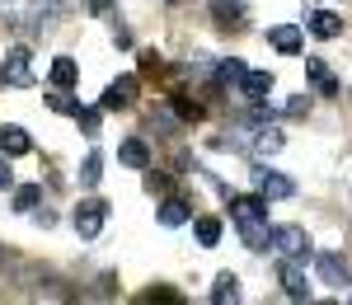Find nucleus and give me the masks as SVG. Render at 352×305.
I'll return each instance as SVG.
<instances>
[{"label":"nucleus","mask_w":352,"mask_h":305,"mask_svg":"<svg viewBox=\"0 0 352 305\" xmlns=\"http://www.w3.org/2000/svg\"><path fill=\"white\" fill-rule=\"evenodd\" d=\"M305 76H310V80L320 84V89H324L329 99H333V94H338V80H333V76H329L324 56H305Z\"/></svg>","instance_id":"f3484780"},{"label":"nucleus","mask_w":352,"mask_h":305,"mask_svg":"<svg viewBox=\"0 0 352 305\" xmlns=\"http://www.w3.org/2000/svg\"><path fill=\"white\" fill-rule=\"evenodd\" d=\"M282 113H287V117H305V113H310V99H305V94H292Z\"/></svg>","instance_id":"bb28decb"},{"label":"nucleus","mask_w":352,"mask_h":305,"mask_svg":"<svg viewBox=\"0 0 352 305\" xmlns=\"http://www.w3.org/2000/svg\"><path fill=\"white\" fill-rule=\"evenodd\" d=\"M5 268H10V253H5V249H0V273H5Z\"/></svg>","instance_id":"473e14b6"},{"label":"nucleus","mask_w":352,"mask_h":305,"mask_svg":"<svg viewBox=\"0 0 352 305\" xmlns=\"http://www.w3.org/2000/svg\"><path fill=\"white\" fill-rule=\"evenodd\" d=\"M47 109H52V113H66V117H76V113H80V104H76L66 89H52V94H47Z\"/></svg>","instance_id":"393cba45"},{"label":"nucleus","mask_w":352,"mask_h":305,"mask_svg":"<svg viewBox=\"0 0 352 305\" xmlns=\"http://www.w3.org/2000/svg\"><path fill=\"white\" fill-rule=\"evenodd\" d=\"M240 240H244V249L263 253V249L272 245V230H268V221H249V225H240Z\"/></svg>","instance_id":"2eb2a0df"},{"label":"nucleus","mask_w":352,"mask_h":305,"mask_svg":"<svg viewBox=\"0 0 352 305\" xmlns=\"http://www.w3.org/2000/svg\"><path fill=\"white\" fill-rule=\"evenodd\" d=\"M47 76H52V84H56V89H71V84L80 80V66H76L71 56H56V61H52V71H47Z\"/></svg>","instance_id":"6ab92c4d"},{"label":"nucleus","mask_w":352,"mask_h":305,"mask_svg":"<svg viewBox=\"0 0 352 305\" xmlns=\"http://www.w3.org/2000/svg\"><path fill=\"white\" fill-rule=\"evenodd\" d=\"M99 117H104V104H99V109H80V113H76V122H80L85 137H99Z\"/></svg>","instance_id":"a878e982"},{"label":"nucleus","mask_w":352,"mask_h":305,"mask_svg":"<svg viewBox=\"0 0 352 305\" xmlns=\"http://www.w3.org/2000/svg\"><path fill=\"white\" fill-rule=\"evenodd\" d=\"M230 301H240V278L235 273H221L212 282V305H230Z\"/></svg>","instance_id":"a211bd4d"},{"label":"nucleus","mask_w":352,"mask_h":305,"mask_svg":"<svg viewBox=\"0 0 352 305\" xmlns=\"http://www.w3.org/2000/svg\"><path fill=\"white\" fill-rule=\"evenodd\" d=\"M230 216H235V225L268 221V197L263 193H230Z\"/></svg>","instance_id":"20e7f679"},{"label":"nucleus","mask_w":352,"mask_h":305,"mask_svg":"<svg viewBox=\"0 0 352 305\" xmlns=\"http://www.w3.org/2000/svg\"><path fill=\"white\" fill-rule=\"evenodd\" d=\"M118 160H122L127 169H151V150H146L141 137H127L122 146H118Z\"/></svg>","instance_id":"f8f14e48"},{"label":"nucleus","mask_w":352,"mask_h":305,"mask_svg":"<svg viewBox=\"0 0 352 305\" xmlns=\"http://www.w3.org/2000/svg\"><path fill=\"white\" fill-rule=\"evenodd\" d=\"M113 43H118V47H132V33H127L122 24H113Z\"/></svg>","instance_id":"7c9ffc66"},{"label":"nucleus","mask_w":352,"mask_h":305,"mask_svg":"<svg viewBox=\"0 0 352 305\" xmlns=\"http://www.w3.org/2000/svg\"><path fill=\"white\" fill-rule=\"evenodd\" d=\"M244 71H249V66H244L240 56H230V61H221V66H217V76H212V80H217V84H240Z\"/></svg>","instance_id":"b1692460"},{"label":"nucleus","mask_w":352,"mask_h":305,"mask_svg":"<svg viewBox=\"0 0 352 305\" xmlns=\"http://www.w3.org/2000/svg\"><path fill=\"white\" fill-rule=\"evenodd\" d=\"M99 179H104V150H89L80 165V183L85 188H99Z\"/></svg>","instance_id":"4be33fe9"},{"label":"nucleus","mask_w":352,"mask_h":305,"mask_svg":"<svg viewBox=\"0 0 352 305\" xmlns=\"http://www.w3.org/2000/svg\"><path fill=\"white\" fill-rule=\"evenodd\" d=\"M240 94L249 99V104H258L263 94H272V71H244V80H240Z\"/></svg>","instance_id":"9b49d317"},{"label":"nucleus","mask_w":352,"mask_h":305,"mask_svg":"<svg viewBox=\"0 0 352 305\" xmlns=\"http://www.w3.org/2000/svg\"><path fill=\"white\" fill-rule=\"evenodd\" d=\"M0 188H14V169H10V155H0Z\"/></svg>","instance_id":"cd10ccee"},{"label":"nucleus","mask_w":352,"mask_h":305,"mask_svg":"<svg viewBox=\"0 0 352 305\" xmlns=\"http://www.w3.org/2000/svg\"><path fill=\"white\" fill-rule=\"evenodd\" d=\"M212 71V56H192L188 61V76H207Z\"/></svg>","instance_id":"c85d7f7f"},{"label":"nucleus","mask_w":352,"mask_h":305,"mask_svg":"<svg viewBox=\"0 0 352 305\" xmlns=\"http://www.w3.org/2000/svg\"><path fill=\"white\" fill-rule=\"evenodd\" d=\"M28 61H33L28 47H10L5 61H0V84H10V89H28V84H33V66H28Z\"/></svg>","instance_id":"f03ea898"},{"label":"nucleus","mask_w":352,"mask_h":305,"mask_svg":"<svg viewBox=\"0 0 352 305\" xmlns=\"http://www.w3.org/2000/svg\"><path fill=\"white\" fill-rule=\"evenodd\" d=\"M71 221H76V235H80V240H94V235L104 230V221H109V202H104V197H85Z\"/></svg>","instance_id":"7ed1b4c3"},{"label":"nucleus","mask_w":352,"mask_h":305,"mask_svg":"<svg viewBox=\"0 0 352 305\" xmlns=\"http://www.w3.org/2000/svg\"><path fill=\"white\" fill-rule=\"evenodd\" d=\"M38 207H43V183H19L14 188V212L19 216H33Z\"/></svg>","instance_id":"dca6fc26"},{"label":"nucleus","mask_w":352,"mask_h":305,"mask_svg":"<svg viewBox=\"0 0 352 305\" xmlns=\"http://www.w3.org/2000/svg\"><path fill=\"white\" fill-rule=\"evenodd\" d=\"M85 5H89L94 14H109V10H113V0H85Z\"/></svg>","instance_id":"2f4dec72"},{"label":"nucleus","mask_w":352,"mask_h":305,"mask_svg":"<svg viewBox=\"0 0 352 305\" xmlns=\"http://www.w3.org/2000/svg\"><path fill=\"white\" fill-rule=\"evenodd\" d=\"M212 10H217V19L226 28H240L244 19V0H212Z\"/></svg>","instance_id":"5701e85b"},{"label":"nucleus","mask_w":352,"mask_h":305,"mask_svg":"<svg viewBox=\"0 0 352 305\" xmlns=\"http://www.w3.org/2000/svg\"><path fill=\"white\" fill-rule=\"evenodd\" d=\"M282 146H287V137H282L277 127H258V132H254V155H277Z\"/></svg>","instance_id":"412c9836"},{"label":"nucleus","mask_w":352,"mask_h":305,"mask_svg":"<svg viewBox=\"0 0 352 305\" xmlns=\"http://www.w3.org/2000/svg\"><path fill=\"white\" fill-rule=\"evenodd\" d=\"M268 43H272L282 56H296L300 47H305V33H300L296 24H277V28H268Z\"/></svg>","instance_id":"6e6552de"},{"label":"nucleus","mask_w":352,"mask_h":305,"mask_svg":"<svg viewBox=\"0 0 352 305\" xmlns=\"http://www.w3.org/2000/svg\"><path fill=\"white\" fill-rule=\"evenodd\" d=\"M0 150H5V155H28V150H33V137H28L19 122H5V127H0Z\"/></svg>","instance_id":"1a4fd4ad"},{"label":"nucleus","mask_w":352,"mask_h":305,"mask_svg":"<svg viewBox=\"0 0 352 305\" xmlns=\"http://www.w3.org/2000/svg\"><path fill=\"white\" fill-rule=\"evenodd\" d=\"M310 33H315V38H343V19H338V14H333V10H315V14H310Z\"/></svg>","instance_id":"ddd939ff"},{"label":"nucleus","mask_w":352,"mask_h":305,"mask_svg":"<svg viewBox=\"0 0 352 305\" xmlns=\"http://www.w3.org/2000/svg\"><path fill=\"white\" fill-rule=\"evenodd\" d=\"M254 183H258V193L268 197V202H282V197H292L296 193V183L282 174V169H268V165H258L254 169Z\"/></svg>","instance_id":"423d86ee"},{"label":"nucleus","mask_w":352,"mask_h":305,"mask_svg":"<svg viewBox=\"0 0 352 305\" xmlns=\"http://www.w3.org/2000/svg\"><path fill=\"white\" fill-rule=\"evenodd\" d=\"M192 235H197L202 249H217L221 245V221L217 216H197V221H192Z\"/></svg>","instance_id":"aec40b11"},{"label":"nucleus","mask_w":352,"mask_h":305,"mask_svg":"<svg viewBox=\"0 0 352 305\" xmlns=\"http://www.w3.org/2000/svg\"><path fill=\"white\" fill-rule=\"evenodd\" d=\"M272 249L282 253V258H296V263H305V258L315 253V245H310L305 225H277V230H272Z\"/></svg>","instance_id":"f257e3e1"},{"label":"nucleus","mask_w":352,"mask_h":305,"mask_svg":"<svg viewBox=\"0 0 352 305\" xmlns=\"http://www.w3.org/2000/svg\"><path fill=\"white\" fill-rule=\"evenodd\" d=\"M277 278H282V291H287V301H310V278L300 273L296 258H282Z\"/></svg>","instance_id":"0eeeda50"},{"label":"nucleus","mask_w":352,"mask_h":305,"mask_svg":"<svg viewBox=\"0 0 352 305\" xmlns=\"http://www.w3.org/2000/svg\"><path fill=\"white\" fill-rule=\"evenodd\" d=\"M136 89H141V80H136V76H118V80L104 89V99H99V104H104V113L132 109V104H136Z\"/></svg>","instance_id":"39448f33"},{"label":"nucleus","mask_w":352,"mask_h":305,"mask_svg":"<svg viewBox=\"0 0 352 305\" xmlns=\"http://www.w3.org/2000/svg\"><path fill=\"white\" fill-rule=\"evenodd\" d=\"M320 278H324L329 286H352V268L338 253H320Z\"/></svg>","instance_id":"9d476101"},{"label":"nucleus","mask_w":352,"mask_h":305,"mask_svg":"<svg viewBox=\"0 0 352 305\" xmlns=\"http://www.w3.org/2000/svg\"><path fill=\"white\" fill-rule=\"evenodd\" d=\"M169 183H164V174H146V193H164Z\"/></svg>","instance_id":"c756f323"},{"label":"nucleus","mask_w":352,"mask_h":305,"mask_svg":"<svg viewBox=\"0 0 352 305\" xmlns=\"http://www.w3.org/2000/svg\"><path fill=\"white\" fill-rule=\"evenodd\" d=\"M155 216H160V225H169V230H174V225H184V221L192 216V207L184 202V197H164V202H160V212H155Z\"/></svg>","instance_id":"4468645a"}]
</instances>
